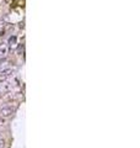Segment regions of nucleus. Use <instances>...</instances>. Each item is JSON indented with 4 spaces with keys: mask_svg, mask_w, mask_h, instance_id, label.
<instances>
[{
    "mask_svg": "<svg viewBox=\"0 0 140 148\" xmlns=\"http://www.w3.org/2000/svg\"><path fill=\"white\" fill-rule=\"evenodd\" d=\"M15 112V110L11 108V106H3V108H0V115H1V117H10L12 116Z\"/></svg>",
    "mask_w": 140,
    "mask_h": 148,
    "instance_id": "1",
    "label": "nucleus"
},
{
    "mask_svg": "<svg viewBox=\"0 0 140 148\" xmlns=\"http://www.w3.org/2000/svg\"><path fill=\"white\" fill-rule=\"evenodd\" d=\"M7 51H9V48H7V44L6 43H0V54L1 56H6L7 54Z\"/></svg>",
    "mask_w": 140,
    "mask_h": 148,
    "instance_id": "2",
    "label": "nucleus"
},
{
    "mask_svg": "<svg viewBox=\"0 0 140 148\" xmlns=\"http://www.w3.org/2000/svg\"><path fill=\"white\" fill-rule=\"evenodd\" d=\"M12 69L11 68H6V69H3L1 72H0V77H4V78H6V77H9L10 74H12Z\"/></svg>",
    "mask_w": 140,
    "mask_h": 148,
    "instance_id": "3",
    "label": "nucleus"
},
{
    "mask_svg": "<svg viewBox=\"0 0 140 148\" xmlns=\"http://www.w3.org/2000/svg\"><path fill=\"white\" fill-rule=\"evenodd\" d=\"M16 42H17V38H16V36H11L10 38H9V44H10V47L15 46Z\"/></svg>",
    "mask_w": 140,
    "mask_h": 148,
    "instance_id": "4",
    "label": "nucleus"
},
{
    "mask_svg": "<svg viewBox=\"0 0 140 148\" xmlns=\"http://www.w3.org/2000/svg\"><path fill=\"white\" fill-rule=\"evenodd\" d=\"M5 117H0V126H4L5 125Z\"/></svg>",
    "mask_w": 140,
    "mask_h": 148,
    "instance_id": "5",
    "label": "nucleus"
},
{
    "mask_svg": "<svg viewBox=\"0 0 140 148\" xmlns=\"http://www.w3.org/2000/svg\"><path fill=\"white\" fill-rule=\"evenodd\" d=\"M0 148H5V141L4 139H0Z\"/></svg>",
    "mask_w": 140,
    "mask_h": 148,
    "instance_id": "6",
    "label": "nucleus"
},
{
    "mask_svg": "<svg viewBox=\"0 0 140 148\" xmlns=\"http://www.w3.org/2000/svg\"><path fill=\"white\" fill-rule=\"evenodd\" d=\"M1 98H3V94H1V93H0V99H1Z\"/></svg>",
    "mask_w": 140,
    "mask_h": 148,
    "instance_id": "7",
    "label": "nucleus"
},
{
    "mask_svg": "<svg viewBox=\"0 0 140 148\" xmlns=\"http://www.w3.org/2000/svg\"><path fill=\"white\" fill-rule=\"evenodd\" d=\"M7 148H10V147H7Z\"/></svg>",
    "mask_w": 140,
    "mask_h": 148,
    "instance_id": "8",
    "label": "nucleus"
}]
</instances>
